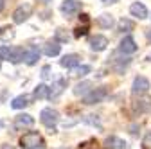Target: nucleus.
Here are the masks:
<instances>
[{"label":"nucleus","mask_w":151,"mask_h":149,"mask_svg":"<svg viewBox=\"0 0 151 149\" xmlns=\"http://www.w3.org/2000/svg\"><path fill=\"white\" fill-rule=\"evenodd\" d=\"M34 126V117L29 115V113H22V115H18L14 119V128L16 129H22V128H31Z\"/></svg>","instance_id":"obj_12"},{"label":"nucleus","mask_w":151,"mask_h":149,"mask_svg":"<svg viewBox=\"0 0 151 149\" xmlns=\"http://www.w3.org/2000/svg\"><path fill=\"white\" fill-rule=\"evenodd\" d=\"M7 61H11L14 65L24 61V49L22 47H11V54H9V59Z\"/></svg>","instance_id":"obj_17"},{"label":"nucleus","mask_w":151,"mask_h":149,"mask_svg":"<svg viewBox=\"0 0 151 149\" xmlns=\"http://www.w3.org/2000/svg\"><path fill=\"white\" fill-rule=\"evenodd\" d=\"M13 38H14V29H13V27L6 25V27L0 29V40H2V42H9V40H13Z\"/></svg>","instance_id":"obj_22"},{"label":"nucleus","mask_w":151,"mask_h":149,"mask_svg":"<svg viewBox=\"0 0 151 149\" xmlns=\"http://www.w3.org/2000/svg\"><path fill=\"white\" fill-rule=\"evenodd\" d=\"M60 9H61V13L65 16H74V14H78L81 11V2L79 0H63Z\"/></svg>","instance_id":"obj_6"},{"label":"nucleus","mask_w":151,"mask_h":149,"mask_svg":"<svg viewBox=\"0 0 151 149\" xmlns=\"http://www.w3.org/2000/svg\"><path fill=\"white\" fill-rule=\"evenodd\" d=\"M4 7H6V0H0V13L4 11Z\"/></svg>","instance_id":"obj_32"},{"label":"nucleus","mask_w":151,"mask_h":149,"mask_svg":"<svg viewBox=\"0 0 151 149\" xmlns=\"http://www.w3.org/2000/svg\"><path fill=\"white\" fill-rule=\"evenodd\" d=\"M90 72H92V68H90L88 65H81V67L78 65V67H76V72H74V74H76L78 77H85L86 74H90Z\"/></svg>","instance_id":"obj_24"},{"label":"nucleus","mask_w":151,"mask_h":149,"mask_svg":"<svg viewBox=\"0 0 151 149\" xmlns=\"http://www.w3.org/2000/svg\"><path fill=\"white\" fill-rule=\"evenodd\" d=\"M86 32H88V24H85L83 27L79 25L78 29H76V31H74V36H76V38H81V36H85Z\"/></svg>","instance_id":"obj_25"},{"label":"nucleus","mask_w":151,"mask_h":149,"mask_svg":"<svg viewBox=\"0 0 151 149\" xmlns=\"http://www.w3.org/2000/svg\"><path fill=\"white\" fill-rule=\"evenodd\" d=\"M79 61H81V58L78 54H65L63 58L60 59V65L65 67V68H76L79 65Z\"/></svg>","instance_id":"obj_13"},{"label":"nucleus","mask_w":151,"mask_h":149,"mask_svg":"<svg viewBox=\"0 0 151 149\" xmlns=\"http://www.w3.org/2000/svg\"><path fill=\"white\" fill-rule=\"evenodd\" d=\"M106 47H108V38H106V36L96 34V36L90 38V49L93 52H103V50H106Z\"/></svg>","instance_id":"obj_7"},{"label":"nucleus","mask_w":151,"mask_h":149,"mask_svg":"<svg viewBox=\"0 0 151 149\" xmlns=\"http://www.w3.org/2000/svg\"><path fill=\"white\" fill-rule=\"evenodd\" d=\"M11 47H0V59H9Z\"/></svg>","instance_id":"obj_28"},{"label":"nucleus","mask_w":151,"mask_h":149,"mask_svg":"<svg viewBox=\"0 0 151 149\" xmlns=\"http://www.w3.org/2000/svg\"><path fill=\"white\" fill-rule=\"evenodd\" d=\"M40 144H43V140H42V135L38 133V131H27V133H24V137L20 138V145H22L24 149L40 145Z\"/></svg>","instance_id":"obj_4"},{"label":"nucleus","mask_w":151,"mask_h":149,"mask_svg":"<svg viewBox=\"0 0 151 149\" xmlns=\"http://www.w3.org/2000/svg\"><path fill=\"white\" fill-rule=\"evenodd\" d=\"M106 97H108V90L104 86H101V88L90 90L86 95H83V102L85 104H97V102H103Z\"/></svg>","instance_id":"obj_2"},{"label":"nucleus","mask_w":151,"mask_h":149,"mask_svg":"<svg viewBox=\"0 0 151 149\" xmlns=\"http://www.w3.org/2000/svg\"><path fill=\"white\" fill-rule=\"evenodd\" d=\"M2 149H14V147H11V145H4Z\"/></svg>","instance_id":"obj_35"},{"label":"nucleus","mask_w":151,"mask_h":149,"mask_svg":"<svg viewBox=\"0 0 151 149\" xmlns=\"http://www.w3.org/2000/svg\"><path fill=\"white\" fill-rule=\"evenodd\" d=\"M103 4H106V6H110V4H115V2H119V0H101Z\"/></svg>","instance_id":"obj_31"},{"label":"nucleus","mask_w":151,"mask_h":149,"mask_svg":"<svg viewBox=\"0 0 151 149\" xmlns=\"http://www.w3.org/2000/svg\"><path fill=\"white\" fill-rule=\"evenodd\" d=\"M142 145H144V149H151V133H147V135L144 137Z\"/></svg>","instance_id":"obj_29"},{"label":"nucleus","mask_w":151,"mask_h":149,"mask_svg":"<svg viewBox=\"0 0 151 149\" xmlns=\"http://www.w3.org/2000/svg\"><path fill=\"white\" fill-rule=\"evenodd\" d=\"M34 99H47L49 97V86L47 85H38L34 88V94H32Z\"/></svg>","instance_id":"obj_21"},{"label":"nucleus","mask_w":151,"mask_h":149,"mask_svg":"<svg viewBox=\"0 0 151 149\" xmlns=\"http://www.w3.org/2000/svg\"><path fill=\"white\" fill-rule=\"evenodd\" d=\"M49 76H50V67H49V65H45V67L42 68V77H43V79H47Z\"/></svg>","instance_id":"obj_30"},{"label":"nucleus","mask_w":151,"mask_h":149,"mask_svg":"<svg viewBox=\"0 0 151 149\" xmlns=\"http://www.w3.org/2000/svg\"><path fill=\"white\" fill-rule=\"evenodd\" d=\"M135 110L140 111V113H149L151 111V97L140 99V95H139V101L135 102Z\"/></svg>","instance_id":"obj_16"},{"label":"nucleus","mask_w":151,"mask_h":149,"mask_svg":"<svg viewBox=\"0 0 151 149\" xmlns=\"http://www.w3.org/2000/svg\"><path fill=\"white\" fill-rule=\"evenodd\" d=\"M129 13H131V16L139 18V20H146V18L149 16V13H147L146 6H144L142 2H133V4L129 6Z\"/></svg>","instance_id":"obj_11"},{"label":"nucleus","mask_w":151,"mask_h":149,"mask_svg":"<svg viewBox=\"0 0 151 149\" xmlns=\"http://www.w3.org/2000/svg\"><path fill=\"white\" fill-rule=\"evenodd\" d=\"M83 120H85L86 124H92V126H101V124H99V119H97V115H86Z\"/></svg>","instance_id":"obj_26"},{"label":"nucleus","mask_w":151,"mask_h":149,"mask_svg":"<svg viewBox=\"0 0 151 149\" xmlns=\"http://www.w3.org/2000/svg\"><path fill=\"white\" fill-rule=\"evenodd\" d=\"M119 52H122V54H133V52H137L135 40L131 38V36H124V38L121 40V43H119Z\"/></svg>","instance_id":"obj_9"},{"label":"nucleus","mask_w":151,"mask_h":149,"mask_svg":"<svg viewBox=\"0 0 151 149\" xmlns=\"http://www.w3.org/2000/svg\"><path fill=\"white\" fill-rule=\"evenodd\" d=\"M40 120L43 126L50 129V133H56V124L60 122V113L54 108H43L40 113Z\"/></svg>","instance_id":"obj_1"},{"label":"nucleus","mask_w":151,"mask_h":149,"mask_svg":"<svg viewBox=\"0 0 151 149\" xmlns=\"http://www.w3.org/2000/svg\"><path fill=\"white\" fill-rule=\"evenodd\" d=\"M97 24H99L103 29H111L113 24H115V20H113V16H111V14L103 13L101 16H97Z\"/></svg>","instance_id":"obj_18"},{"label":"nucleus","mask_w":151,"mask_h":149,"mask_svg":"<svg viewBox=\"0 0 151 149\" xmlns=\"http://www.w3.org/2000/svg\"><path fill=\"white\" fill-rule=\"evenodd\" d=\"M146 34H147V40H149V42H151V31H147V32H146Z\"/></svg>","instance_id":"obj_34"},{"label":"nucleus","mask_w":151,"mask_h":149,"mask_svg":"<svg viewBox=\"0 0 151 149\" xmlns=\"http://www.w3.org/2000/svg\"><path fill=\"white\" fill-rule=\"evenodd\" d=\"M56 40H58L60 43L61 42H68V34H65L63 29H58V31H56Z\"/></svg>","instance_id":"obj_27"},{"label":"nucleus","mask_w":151,"mask_h":149,"mask_svg":"<svg viewBox=\"0 0 151 149\" xmlns=\"http://www.w3.org/2000/svg\"><path fill=\"white\" fill-rule=\"evenodd\" d=\"M40 49H38L36 45H29L27 49H24V61L27 65H34L38 59H40Z\"/></svg>","instance_id":"obj_8"},{"label":"nucleus","mask_w":151,"mask_h":149,"mask_svg":"<svg viewBox=\"0 0 151 149\" xmlns=\"http://www.w3.org/2000/svg\"><path fill=\"white\" fill-rule=\"evenodd\" d=\"M149 88H151L149 79L144 77V76H137L133 79V85H131V94L133 95H146L149 92Z\"/></svg>","instance_id":"obj_3"},{"label":"nucleus","mask_w":151,"mask_h":149,"mask_svg":"<svg viewBox=\"0 0 151 149\" xmlns=\"http://www.w3.org/2000/svg\"><path fill=\"white\" fill-rule=\"evenodd\" d=\"M42 2H50V0H42Z\"/></svg>","instance_id":"obj_37"},{"label":"nucleus","mask_w":151,"mask_h":149,"mask_svg":"<svg viewBox=\"0 0 151 149\" xmlns=\"http://www.w3.org/2000/svg\"><path fill=\"white\" fill-rule=\"evenodd\" d=\"M29 104V95H18V97H14L13 101H11V108H14V110H22V108H25Z\"/></svg>","instance_id":"obj_20"},{"label":"nucleus","mask_w":151,"mask_h":149,"mask_svg":"<svg viewBox=\"0 0 151 149\" xmlns=\"http://www.w3.org/2000/svg\"><path fill=\"white\" fill-rule=\"evenodd\" d=\"M61 52V45L58 40H54V42H47L43 45V54L49 56V58H54V56H58Z\"/></svg>","instance_id":"obj_14"},{"label":"nucleus","mask_w":151,"mask_h":149,"mask_svg":"<svg viewBox=\"0 0 151 149\" xmlns=\"http://www.w3.org/2000/svg\"><path fill=\"white\" fill-rule=\"evenodd\" d=\"M0 67H2V59H0Z\"/></svg>","instance_id":"obj_38"},{"label":"nucleus","mask_w":151,"mask_h":149,"mask_svg":"<svg viewBox=\"0 0 151 149\" xmlns=\"http://www.w3.org/2000/svg\"><path fill=\"white\" fill-rule=\"evenodd\" d=\"M126 147V142L119 137H108L103 144V149H124Z\"/></svg>","instance_id":"obj_15"},{"label":"nucleus","mask_w":151,"mask_h":149,"mask_svg":"<svg viewBox=\"0 0 151 149\" xmlns=\"http://www.w3.org/2000/svg\"><path fill=\"white\" fill-rule=\"evenodd\" d=\"M133 27H135V24L131 20H128V18H121L119 20V31L121 32H131Z\"/></svg>","instance_id":"obj_23"},{"label":"nucleus","mask_w":151,"mask_h":149,"mask_svg":"<svg viewBox=\"0 0 151 149\" xmlns=\"http://www.w3.org/2000/svg\"><path fill=\"white\" fill-rule=\"evenodd\" d=\"M29 149H45V144H40V145H34V147H29Z\"/></svg>","instance_id":"obj_33"},{"label":"nucleus","mask_w":151,"mask_h":149,"mask_svg":"<svg viewBox=\"0 0 151 149\" xmlns=\"http://www.w3.org/2000/svg\"><path fill=\"white\" fill-rule=\"evenodd\" d=\"M32 13V6L31 4H22V6H18L13 13V22L14 24H24L27 18L31 16Z\"/></svg>","instance_id":"obj_5"},{"label":"nucleus","mask_w":151,"mask_h":149,"mask_svg":"<svg viewBox=\"0 0 151 149\" xmlns=\"http://www.w3.org/2000/svg\"><path fill=\"white\" fill-rule=\"evenodd\" d=\"M67 85H68V81L65 79V77H61V79H58L50 88H49V97L47 99H56L58 95H61L63 94V90L67 88Z\"/></svg>","instance_id":"obj_10"},{"label":"nucleus","mask_w":151,"mask_h":149,"mask_svg":"<svg viewBox=\"0 0 151 149\" xmlns=\"http://www.w3.org/2000/svg\"><path fill=\"white\" fill-rule=\"evenodd\" d=\"M90 90H92V83H90V81H81V83L76 85L74 94H76V95H86Z\"/></svg>","instance_id":"obj_19"},{"label":"nucleus","mask_w":151,"mask_h":149,"mask_svg":"<svg viewBox=\"0 0 151 149\" xmlns=\"http://www.w3.org/2000/svg\"><path fill=\"white\" fill-rule=\"evenodd\" d=\"M147 59H149V61H151V54H149V56H147Z\"/></svg>","instance_id":"obj_36"}]
</instances>
